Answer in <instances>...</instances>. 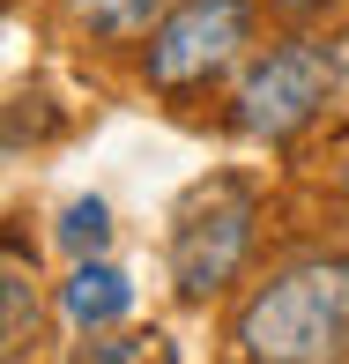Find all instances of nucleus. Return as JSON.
Returning <instances> with one entry per match:
<instances>
[{
	"label": "nucleus",
	"mask_w": 349,
	"mask_h": 364,
	"mask_svg": "<svg viewBox=\"0 0 349 364\" xmlns=\"http://www.w3.org/2000/svg\"><path fill=\"white\" fill-rule=\"evenodd\" d=\"M0 275H8V350H23L30 327H38V297H30V268H23L15 245H8V260H0Z\"/></svg>",
	"instance_id": "8"
},
{
	"label": "nucleus",
	"mask_w": 349,
	"mask_h": 364,
	"mask_svg": "<svg viewBox=\"0 0 349 364\" xmlns=\"http://www.w3.org/2000/svg\"><path fill=\"white\" fill-rule=\"evenodd\" d=\"M245 245H253V186L245 178H208L171 230V283L178 297H215L230 275L245 268Z\"/></svg>",
	"instance_id": "3"
},
{
	"label": "nucleus",
	"mask_w": 349,
	"mask_h": 364,
	"mask_svg": "<svg viewBox=\"0 0 349 364\" xmlns=\"http://www.w3.org/2000/svg\"><path fill=\"white\" fill-rule=\"evenodd\" d=\"M245 364H349V260H290L238 312Z\"/></svg>",
	"instance_id": "1"
},
{
	"label": "nucleus",
	"mask_w": 349,
	"mask_h": 364,
	"mask_svg": "<svg viewBox=\"0 0 349 364\" xmlns=\"http://www.w3.org/2000/svg\"><path fill=\"white\" fill-rule=\"evenodd\" d=\"M127 305H134V290H127V275L112 260H75V275H68V320L75 327H104Z\"/></svg>",
	"instance_id": "5"
},
{
	"label": "nucleus",
	"mask_w": 349,
	"mask_h": 364,
	"mask_svg": "<svg viewBox=\"0 0 349 364\" xmlns=\"http://www.w3.org/2000/svg\"><path fill=\"white\" fill-rule=\"evenodd\" d=\"M275 8H282V15H320L327 0H275Z\"/></svg>",
	"instance_id": "9"
},
{
	"label": "nucleus",
	"mask_w": 349,
	"mask_h": 364,
	"mask_svg": "<svg viewBox=\"0 0 349 364\" xmlns=\"http://www.w3.org/2000/svg\"><path fill=\"white\" fill-rule=\"evenodd\" d=\"M327 97H335V45L282 38L275 53H260L253 68H245L230 119H238V134H253V141H297L327 112Z\"/></svg>",
	"instance_id": "2"
},
{
	"label": "nucleus",
	"mask_w": 349,
	"mask_h": 364,
	"mask_svg": "<svg viewBox=\"0 0 349 364\" xmlns=\"http://www.w3.org/2000/svg\"><path fill=\"white\" fill-rule=\"evenodd\" d=\"M75 8V23L82 30H97V38H149V30L171 15V0H68Z\"/></svg>",
	"instance_id": "6"
},
{
	"label": "nucleus",
	"mask_w": 349,
	"mask_h": 364,
	"mask_svg": "<svg viewBox=\"0 0 349 364\" xmlns=\"http://www.w3.org/2000/svg\"><path fill=\"white\" fill-rule=\"evenodd\" d=\"M60 245H68L75 260H104V245H112V208H104V201H68V216H60Z\"/></svg>",
	"instance_id": "7"
},
{
	"label": "nucleus",
	"mask_w": 349,
	"mask_h": 364,
	"mask_svg": "<svg viewBox=\"0 0 349 364\" xmlns=\"http://www.w3.org/2000/svg\"><path fill=\"white\" fill-rule=\"evenodd\" d=\"M253 45V0H171L149 30V82L156 90H201Z\"/></svg>",
	"instance_id": "4"
}]
</instances>
